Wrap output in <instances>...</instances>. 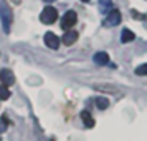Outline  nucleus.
Returning <instances> with one entry per match:
<instances>
[{
  "label": "nucleus",
  "instance_id": "1",
  "mask_svg": "<svg viewBox=\"0 0 147 141\" xmlns=\"http://www.w3.org/2000/svg\"><path fill=\"white\" fill-rule=\"evenodd\" d=\"M0 21H2V27H3L5 32H10V27H11V21H13V11H11L10 5L2 0L0 2Z\"/></svg>",
  "mask_w": 147,
  "mask_h": 141
},
{
  "label": "nucleus",
  "instance_id": "2",
  "mask_svg": "<svg viewBox=\"0 0 147 141\" xmlns=\"http://www.w3.org/2000/svg\"><path fill=\"white\" fill-rule=\"evenodd\" d=\"M57 10H55L54 7H46L45 10L41 11V14H40V21H41L43 24H48V26H51V24H54L55 21H57Z\"/></svg>",
  "mask_w": 147,
  "mask_h": 141
},
{
  "label": "nucleus",
  "instance_id": "3",
  "mask_svg": "<svg viewBox=\"0 0 147 141\" xmlns=\"http://www.w3.org/2000/svg\"><path fill=\"white\" fill-rule=\"evenodd\" d=\"M76 21H78V14H76V11H73V10H70V11H67V13L63 14V18H62V22H60V26H62V29L63 30H71V27L76 24Z\"/></svg>",
  "mask_w": 147,
  "mask_h": 141
},
{
  "label": "nucleus",
  "instance_id": "4",
  "mask_svg": "<svg viewBox=\"0 0 147 141\" xmlns=\"http://www.w3.org/2000/svg\"><path fill=\"white\" fill-rule=\"evenodd\" d=\"M122 21V14L119 10H112L108 13V18L105 21V26H109V27H114V26H119Z\"/></svg>",
  "mask_w": 147,
  "mask_h": 141
},
{
  "label": "nucleus",
  "instance_id": "5",
  "mask_svg": "<svg viewBox=\"0 0 147 141\" xmlns=\"http://www.w3.org/2000/svg\"><path fill=\"white\" fill-rule=\"evenodd\" d=\"M0 81L3 83V86H13L14 84V75L11 70H8V68H5V70H2V73H0Z\"/></svg>",
  "mask_w": 147,
  "mask_h": 141
},
{
  "label": "nucleus",
  "instance_id": "6",
  "mask_svg": "<svg viewBox=\"0 0 147 141\" xmlns=\"http://www.w3.org/2000/svg\"><path fill=\"white\" fill-rule=\"evenodd\" d=\"M45 43L48 48L51 49H59V45H60V40H59L57 35H54L52 32H48L45 35Z\"/></svg>",
  "mask_w": 147,
  "mask_h": 141
},
{
  "label": "nucleus",
  "instance_id": "7",
  "mask_svg": "<svg viewBox=\"0 0 147 141\" xmlns=\"http://www.w3.org/2000/svg\"><path fill=\"white\" fill-rule=\"evenodd\" d=\"M76 40H78V32H74V30H68V32H65V35L62 37V41L67 46H71L73 43H76Z\"/></svg>",
  "mask_w": 147,
  "mask_h": 141
},
{
  "label": "nucleus",
  "instance_id": "8",
  "mask_svg": "<svg viewBox=\"0 0 147 141\" xmlns=\"http://www.w3.org/2000/svg\"><path fill=\"white\" fill-rule=\"evenodd\" d=\"M81 119H82L84 125H86L87 128H92L93 125H95V121H93L92 114H90L89 111H82V113H81Z\"/></svg>",
  "mask_w": 147,
  "mask_h": 141
},
{
  "label": "nucleus",
  "instance_id": "9",
  "mask_svg": "<svg viewBox=\"0 0 147 141\" xmlns=\"http://www.w3.org/2000/svg\"><path fill=\"white\" fill-rule=\"evenodd\" d=\"M93 62L98 65H106L109 62V54H106V52H96L95 56H93Z\"/></svg>",
  "mask_w": 147,
  "mask_h": 141
},
{
  "label": "nucleus",
  "instance_id": "10",
  "mask_svg": "<svg viewBox=\"0 0 147 141\" xmlns=\"http://www.w3.org/2000/svg\"><path fill=\"white\" fill-rule=\"evenodd\" d=\"M134 40V33L131 32L130 29H123L122 30V35H120V41L122 43H130Z\"/></svg>",
  "mask_w": 147,
  "mask_h": 141
},
{
  "label": "nucleus",
  "instance_id": "11",
  "mask_svg": "<svg viewBox=\"0 0 147 141\" xmlns=\"http://www.w3.org/2000/svg\"><path fill=\"white\" fill-rule=\"evenodd\" d=\"M95 105L98 109H106L109 106V100L106 97H96L95 98Z\"/></svg>",
  "mask_w": 147,
  "mask_h": 141
},
{
  "label": "nucleus",
  "instance_id": "12",
  "mask_svg": "<svg viewBox=\"0 0 147 141\" xmlns=\"http://www.w3.org/2000/svg\"><path fill=\"white\" fill-rule=\"evenodd\" d=\"M100 11L101 13H109V10H111L112 7V0H100Z\"/></svg>",
  "mask_w": 147,
  "mask_h": 141
},
{
  "label": "nucleus",
  "instance_id": "13",
  "mask_svg": "<svg viewBox=\"0 0 147 141\" xmlns=\"http://www.w3.org/2000/svg\"><path fill=\"white\" fill-rule=\"evenodd\" d=\"M8 98H10V90H8V87L0 86V100H8Z\"/></svg>",
  "mask_w": 147,
  "mask_h": 141
},
{
  "label": "nucleus",
  "instance_id": "14",
  "mask_svg": "<svg viewBox=\"0 0 147 141\" xmlns=\"http://www.w3.org/2000/svg\"><path fill=\"white\" fill-rule=\"evenodd\" d=\"M136 75L138 76H146L147 75V64H142L136 68Z\"/></svg>",
  "mask_w": 147,
  "mask_h": 141
},
{
  "label": "nucleus",
  "instance_id": "15",
  "mask_svg": "<svg viewBox=\"0 0 147 141\" xmlns=\"http://www.w3.org/2000/svg\"><path fill=\"white\" fill-rule=\"evenodd\" d=\"M96 90H109V92H117V87L114 86H95Z\"/></svg>",
  "mask_w": 147,
  "mask_h": 141
},
{
  "label": "nucleus",
  "instance_id": "16",
  "mask_svg": "<svg viewBox=\"0 0 147 141\" xmlns=\"http://www.w3.org/2000/svg\"><path fill=\"white\" fill-rule=\"evenodd\" d=\"M5 130H7V116L0 119V133H3Z\"/></svg>",
  "mask_w": 147,
  "mask_h": 141
},
{
  "label": "nucleus",
  "instance_id": "17",
  "mask_svg": "<svg viewBox=\"0 0 147 141\" xmlns=\"http://www.w3.org/2000/svg\"><path fill=\"white\" fill-rule=\"evenodd\" d=\"M131 16H133L134 19H144V18H146V14L139 13V11H136V10H131Z\"/></svg>",
  "mask_w": 147,
  "mask_h": 141
},
{
  "label": "nucleus",
  "instance_id": "18",
  "mask_svg": "<svg viewBox=\"0 0 147 141\" xmlns=\"http://www.w3.org/2000/svg\"><path fill=\"white\" fill-rule=\"evenodd\" d=\"M45 2H48V3H51V2H55V0H45Z\"/></svg>",
  "mask_w": 147,
  "mask_h": 141
},
{
  "label": "nucleus",
  "instance_id": "19",
  "mask_svg": "<svg viewBox=\"0 0 147 141\" xmlns=\"http://www.w3.org/2000/svg\"><path fill=\"white\" fill-rule=\"evenodd\" d=\"M82 2H89V0H82Z\"/></svg>",
  "mask_w": 147,
  "mask_h": 141
},
{
  "label": "nucleus",
  "instance_id": "20",
  "mask_svg": "<svg viewBox=\"0 0 147 141\" xmlns=\"http://www.w3.org/2000/svg\"><path fill=\"white\" fill-rule=\"evenodd\" d=\"M0 141H2V140H0Z\"/></svg>",
  "mask_w": 147,
  "mask_h": 141
}]
</instances>
